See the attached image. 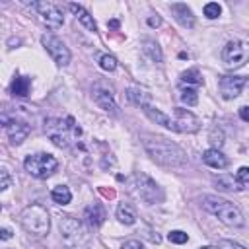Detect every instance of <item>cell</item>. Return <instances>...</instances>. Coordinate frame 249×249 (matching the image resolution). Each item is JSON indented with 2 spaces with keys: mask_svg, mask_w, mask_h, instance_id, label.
<instances>
[{
  "mask_svg": "<svg viewBox=\"0 0 249 249\" xmlns=\"http://www.w3.org/2000/svg\"><path fill=\"white\" fill-rule=\"evenodd\" d=\"M181 82L183 84H196V86H200L202 84V78H200V74H198V70H187V72H183L181 74Z\"/></svg>",
  "mask_w": 249,
  "mask_h": 249,
  "instance_id": "cell-27",
  "label": "cell"
},
{
  "mask_svg": "<svg viewBox=\"0 0 249 249\" xmlns=\"http://www.w3.org/2000/svg\"><path fill=\"white\" fill-rule=\"evenodd\" d=\"M109 27H119V21H117V19H113V21H109Z\"/></svg>",
  "mask_w": 249,
  "mask_h": 249,
  "instance_id": "cell-39",
  "label": "cell"
},
{
  "mask_svg": "<svg viewBox=\"0 0 249 249\" xmlns=\"http://www.w3.org/2000/svg\"><path fill=\"white\" fill-rule=\"evenodd\" d=\"M134 181H136V191H138V195L144 202L154 204V202H160L163 198V193L158 187V183L152 177H148L146 173H136Z\"/></svg>",
  "mask_w": 249,
  "mask_h": 249,
  "instance_id": "cell-8",
  "label": "cell"
},
{
  "mask_svg": "<svg viewBox=\"0 0 249 249\" xmlns=\"http://www.w3.org/2000/svg\"><path fill=\"white\" fill-rule=\"evenodd\" d=\"M142 45H144V47H142V49H144V53L150 56V60H152V62H161V60H163V56H161V49L158 47V43H156V41L146 39Z\"/></svg>",
  "mask_w": 249,
  "mask_h": 249,
  "instance_id": "cell-25",
  "label": "cell"
},
{
  "mask_svg": "<svg viewBox=\"0 0 249 249\" xmlns=\"http://www.w3.org/2000/svg\"><path fill=\"white\" fill-rule=\"evenodd\" d=\"M6 134H8L10 142L18 146V144H21V142L27 138V134H29V124H27L25 121L10 119V121L6 123Z\"/></svg>",
  "mask_w": 249,
  "mask_h": 249,
  "instance_id": "cell-13",
  "label": "cell"
},
{
  "mask_svg": "<svg viewBox=\"0 0 249 249\" xmlns=\"http://www.w3.org/2000/svg\"><path fill=\"white\" fill-rule=\"evenodd\" d=\"M93 99H95V103H97L103 111H107V113H111V115H119V107H117V103H115L113 93H111L109 89H103L99 84L93 86Z\"/></svg>",
  "mask_w": 249,
  "mask_h": 249,
  "instance_id": "cell-14",
  "label": "cell"
},
{
  "mask_svg": "<svg viewBox=\"0 0 249 249\" xmlns=\"http://www.w3.org/2000/svg\"><path fill=\"white\" fill-rule=\"evenodd\" d=\"M117 218H119V222L126 224V226H132L136 222V212L128 202H121L117 206Z\"/></svg>",
  "mask_w": 249,
  "mask_h": 249,
  "instance_id": "cell-21",
  "label": "cell"
},
{
  "mask_svg": "<svg viewBox=\"0 0 249 249\" xmlns=\"http://www.w3.org/2000/svg\"><path fill=\"white\" fill-rule=\"evenodd\" d=\"M68 8L76 14V19L86 27V29H89V31H97V25H95V21H93V18H91V14L88 12V10H84L80 4H68Z\"/></svg>",
  "mask_w": 249,
  "mask_h": 249,
  "instance_id": "cell-20",
  "label": "cell"
},
{
  "mask_svg": "<svg viewBox=\"0 0 249 249\" xmlns=\"http://www.w3.org/2000/svg\"><path fill=\"white\" fill-rule=\"evenodd\" d=\"M239 117H241V121H249V109L245 105L239 107Z\"/></svg>",
  "mask_w": 249,
  "mask_h": 249,
  "instance_id": "cell-38",
  "label": "cell"
},
{
  "mask_svg": "<svg viewBox=\"0 0 249 249\" xmlns=\"http://www.w3.org/2000/svg\"><path fill=\"white\" fill-rule=\"evenodd\" d=\"M12 237H14V231H12L10 228H2V230H0V239L8 241V239H12Z\"/></svg>",
  "mask_w": 249,
  "mask_h": 249,
  "instance_id": "cell-36",
  "label": "cell"
},
{
  "mask_svg": "<svg viewBox=\"0 0 249 249\" xmlns=\"http://www.w3.org/2000/svg\"><path fill=\"white\" fill-rule=\"evenodd\" d=\"M51 198L56 202V204H68L70 198H72V193L66 185H56L53 191H51Z\"/></svg>",
  "mask_w": 249,
  "mask_h": 249,
  "instance_id": "cell-24",
  "label": "cell"
},
{
  "mask_svg": "<svg viewBox=\"0 0 249 249\" xmlns=\"http://www.w3.org/2000/svg\"><path fill=\"white\" fill-rule=\"evenodd\" d=\"M84 218H86V222H88L89 226L97 228V226H101V224L105 222V208H103L101 204L93 202V204L86 206V210H84Z\"/></svg>",
  "mask_w": 249,
  "mask_h": 249,
  "instance_id": "cell-17",
  "label": "cell"
},
{
  "mask_svg": "<svg viewBox=\"0 0 249 249\" xmlns=\"http://www.w3.org/2000/svg\"><path fill=\"white\" fill-rule=\"evenodd\" d=\"M142 111H144V113L148 115V119H152L156 124H161V126H165V128H169V130L175 128V126H173V119H171L169 115L161 113L160 109H156V107H152V105H144Z\"/></svg>",
  "mask_w": 249,
  "mask_h": 249,
  "instance_id": "cell-18",
  "label": "cell"
},
{
  "mask_svg": "<svg viewBox=\"0 0 249 249\" xmlns=\"http://www.w3.org/2000/svg\"><path fill=\"white\" fill-rule=\"evenodd\" d=\"M200 249H216V247H212V245H206V247H200Z\"/></svg>",
  "mask_w": 249,
  "mask_h": 249,
  "instance_id": "cell-40",
  "label": "cell"
},
{
  "mask_svg": "<svg viewBox=\"0 0 249 249\" xmlns=\"http://www.w3.org/2000/svg\"><path fill=\"white\" fill-rule=\"evenodd\" d=\"M126 97H128V101H132V103H134V105H138V107L150 105V93H148V91H144V89L128 88V89H126Z\"/></svg>",
  "mask_w": 249,
  "mask_h": 249,
  "instance_id": "cell-22",
  "label": "cell"
},
{
  "mask_svg": "<svg viewBox=\"0 0 249 249\" xmlns=\"http://www.w3.org/2000/svg\"><path fill=\"white\" fill-rule=\"evenodd\" d=\"M41 43H43V47L47 49V53L51 54V58L58 66H66L70 62V51L62 43V39H58L56 35H43L41 37Z\"/></svg>",
  "mask_w": 249,
  "mask_h": 249,
  "instance_id": "cell-9",
  "label": "cell"
},
{
  "mask_svg": "<svg viewBox=\"0 0 249 249\" xmlns=\"http://www.w3.org/2000/svg\"><path fill=\"white\" fill-rule=\"evenodd\" d=\"M173 126L175 132H196L200 128V121L187 109H175Z\"/></svg>",
  "mask_w": 249,
  "mask_h": 249,
  "instance_id": "cell-11",
  "label": "cell"
},
{
  "mask_svg": "<svg viewBox=\"0 0 249 249\" xmlns=\"http://www.w3.org/2000/svg\"><path fill=\"white\" fill-rule=\"evenodd\" d=\"M235 181H237V185H239V189L243 191V189H247V185H249V167H239V171H237V177H235Z\"/></svg>",
  "mask_w": 249,
  "mask_h": 249,
  "instance_id": "cell-30",
  "label": "cell"
},
{
  "mask_svg": "<svg viewBox=\"0 0 249 249\" xmlns=\"http://www.w3.org/2000/svg\"><path fill=\"white\" fill-rule=\"evenodd\" d=\"M121 249H144V247H142V243H140L138 239H128V241L123 243Z\"/></svg>",
  "mask_w": 249,
  "mask_h": 249,
  "instance_id": "cell-34",
  "label": "cell"
},
{
  "mask_svg": "<svg viewBox=\"0 0 249 249\" xmlns=\"http://www.w3.org/2000/svg\"><path fill=\"white\" fill-rule=\"evenodd\" d=\"M148 25H150V27H158V25H161V18H160V16H152V18H148Z\"/></svg>",
  "mask_w": 249,
  "mask_h": 249,
  "instance_id": "cell-37",
  "label": "cell"
},
{
  "mask_svg": "<svg viewBox=\"0 0 249 249\" xmlns=\"http://www.w3.org/2000/svg\"><path fill=\"white\" fill-rule=\"evenodd\" d=\"M58 228H60V237H62L66 247H70V249H84L89 243V233H88L86 226L78 218L66 214V216L60 218Z\"/></svg>",
  "mask_w": 249,
  "mask_h": 249,
  "instance_id": "cell-5",
  "label": "cell"
},
{
  "mask_svg": "<svg viewBox=\"0 0 249 249\" xmlns=\"http://www.w3.org/2000/svg\"><path fill=\"white\" fill-rule=\"evenodd\" d=\"M45 132L51 138V142L58 148H68L72 142H76L82 136V128L76 124L74 117L47 119L45 121Z\"/></svg>",
  "mask_w": 249,
  "mask_h": 249,
  "instance_id": "cell-2",
  "label": "cell"
},
{
  "mask_svg": "<svg viewBox=\"0 0 249 249\" xmlns=\"http://www.w3.org/2000/svg\"><path fill=\"white\" fill-rule=\"evenodd\" d=\"M214 185L220 191H241L237 181H235V177H231V175H218V177H214Z\"/></svg>",
  "mask_w": 249,
  "mask_h": 249,
  "instance_id": "cell-23",
  "label": "cell"
},
{
  "mask_svg": "<svg viewBox=\"0 0 249 249\" xmlns=\"http://www.w3.org/2000/svg\"><path fill=\"white\" fill-rule=\"evenodd\" d=\"M31 89V80L27 76H16L10 84V93L14 97H27Z\"/></svg>",
  "mask_w": 249,
  "mask_h": 249,
  "instance_id": "cell-19",
  "label": "cell"
},
{
  "mask_svg": "<svg viewBox=\"0 0 249 249\" xmlns=\"http://www.w3.org/2000/svg\"><path fill=\"white\" fill-rule=\"evenodd\" d=\"M202 161H204L208 167H214V169H224V167H228V163H230V160H228L220 150H216V148L206 150V152L202 154Z\"/></svg>",
  "mask_w": 249,
  "mask_h": 249,
  "instance_id": "cell-16",
  "label": "cell"
},
{
  "mask_svg": "<svg viewBox=\"0 0 249 249\" xmlns=\"http://www.w3.org/2000/svg\"><path fill=\"white\" fill-rule=\"evenodd\" d=\"M171 14L173 18L183 25V27H193L195 25V16L187 4H171Z\"/></svg>",
  "mask_w": 249,
  "mask_h": 249,
  "instance_id": "cell-15",
  "label": "cell"
},
{
  "mask_svg": "<svg viewBox=\"0 0 249 249\" xmlns=\"http://www.w3.org/2000/svg\"><path fill=\"white\" fill-rule=\"evenodd\" d=\"M23 167L29 175L37 177V179H47L51 177L56 167H58V161L54 156L51 154H45V152H39V154H33V156H27L25 161H23Z\"/></svg>",
  "mask_w": 249,
  "mask_h": 249,
  "instance_id": "cell-6",
  "label": "cell"
},
{
  "mask_svg": "<svg viewBox=\"0 0 249 249\" xmlns=\"http://www.w3.org/2000/svg\"><path fill=\"white\" fill-rule=\"evenodd\" d=\"M222 60L228 68H233V70L241 68L247 60V45L243 41H237V39L226 43V47L222 51Z\"/></svg>",
  "mask_w": 249,
  "mask_h": 249,
  "instance_id": "cell-7",
  "label": "cell"
},
{
  "mask_svg": "<svg viewBox=\"0 0 249 249\" xmlns=\"http://www.w3.org/2000/svg\"><path fill=\"white\" fill-rule=\"evenodd\" d=\"M202 208L214 216H218V220H222L224 224L228 226H233V228H241L245 224V218L243 214L239 212L237 206H233L230 200L226 198H220V196H214V195H206L202 196Z\"/></svg>",
  "mask_w": 249,
  "mask_h": 249,
  "instance_id": "cell-3",
  "label": "cell"
},
{
  "mask_svg": "<svg viewBox=\"0 0 249 249\" xmlns=\"http://www.w3.org/2000/svg\"><path fill=\"white\" fill-rule=\"evenodd\" d=\"M31 6L39 12V16H41V19L47 23V27L58 29V27L64 23L62 10H60L56 4H53V2H33Z\"/></svg>",
  "mask_w": 249,
  "mask_h": 249,
  "instance_id": "cell-10",
  "label": "cell"
},
{
  "mask_svg": "<svg viewBox=\"0 0 249 249\" xmlns=\"http://www.w3.org/2000/svg\"><path fill=\"white\" fill-rule=\"evenodd\" d=\"M0 210H2V206H0Z\"/></svg>",
  "mask_w": 249,
  "mask_h": 249,
  "instance_id": "cell-41",
  "label": "cell"
},
{
  "mask_svg": "<svg viewBox=\"0 0 249 249\" xmlns=\"http://www.w3.org/2000/svg\"><path fill=\"white\" fill-rule=\"evenodd\" d=\"M144 150L160 165H165V167H183V165H187L185 152L167 138L146 136L144 138Z\"/></svg>",
  "mask_w": 249,
  "mask_h": 249,
  "instance_id": "cell-1",
  "label": "cell"
},
{
  "mask_svg": "<svg viewBox=\"0 0 249 249\" xmlns=\"http://www.w3.org/2000/svg\"><path fill=\"white\" fill-rule=\"evenodd\" d=\"M167 239H169L171 243H177V245H181V243H185V241L189 239V235H187L185 231H181V230H173V231H169Z\"/></svg>",
  "mask_w": 249,
  "mask_h": 249,
  "instance_id": "cell-32",
  "label": "cell"
},
{
  "mask_svg": "<svg viewBox=\"0 0 249 249\" xmlns=\"http://www.w3.org/2000/svg\"><path fill=\"white\" fill-rule=\"evenodd\" d=\"M99 66L105 70V72H113L117 68V58L113 54H101L99 56Z\"/></svg>",
  "mask_w": 249,
  "mask_h": 249,
  "instance_id": "cell-28",
  "label": "cell"
},
{
  "mask_svg": "<svg viewBox=\"0 0 249 249\" xmlns=\"http://www.w3.org/2000/svg\"><path fill=\"white\" fill-rule=\"evenodd\" d=\"M210 142L214 144L216 150H220V146L224 144V134H222V130H216V128H214V130L210 132Z\"/></svg>",
  "mask_w": 249,
  "mask_h": 249,
  "instance_id": "cell-33",
  "label": "cell"
},
{
  "mask_svg": "<svg viewBox=\"0 0 249 249\" xmlns=\"http://www.w3.org/2000/svg\"><path fill=\"white\" fill-rule=\"evenodd\" d=\"M10 185H12V175H10V171H8L4 165H0V193L6 191Z\"/></svg>",
  "mask_w": 249,
  "mask_h": 249,
  "instance_id": "cell-31",
  "label": "cell"
},
{
  "mask_svg": "<svg viewBox=\"0 0 249 249\" xmlns=\"http://www.w3.org/2000/svg\"><path fill=\"white\" fill-rule=\"evenodd\" d=\"M220 14H222L220 4H216V2H208V4L204 6V16H206L208 19H216Z\"/></svg>",
  "mask_w": 249,
  "mask_h": 249,
  "instance_id": "cell-29",
  "label": "cell"
},
{
  "mask_svg": "<svg viewBox=\"0 0 249 249\" xmlns=\"http://www.w3.org/2000/svg\"><path fill=\"white\" fill-rule=\"evenodd\" d=\"M247 78L245 76H222L220 78V93L224 99H233L241 93Z\"/></svg>",
  "mask_w": 249,
  "mask_h": 249,
  "instance_id": "cell-12",
  "label": "cell"
},
{
  "mask_svg": "<svg viewBox=\"0 0 249 249\" xmlns=\"http://www.w3.org/2000/svg\"><path fill=\"white\" fill-rule=\"evenodd\" d=\"M179 97H181L183 103H187V105H191V107L198 103L196 89H195V88H189V86H187V88H181V95H179Z\"/></svg>",
  "mask_w": 249,
  "mask_h": 249,
  "instance_id": "cell-26",
  "label": "cell"
},
{
  "mask_svg": "<svg viewBox=\"0 0 249 249\" xmlns=\"http://www.w3.org/2000/svg\"><path fill=\"white\" fill-rule=\"evenodd\" d=\"M220 249H245V247H241V245H237V243H233V241L224 239V241H220Z\"/></svg>",
  "mask_w": 249,
  "mask_h": 249,
  "instance_id": "cell-35",
  "label": "cell"
},
{
  "mask_svg": "<svg viewBox=\"0 0 249 249\" xmlns=\"http://www.w3.org/2000/svg\"><path fill=\"white\" fill-rule=\"evenodd\" d=\"M19 222L23 226L25 231L37 235V237H43L49 233L51 230V218H49V212L45 206L41 204H29L21 210L19 214Z\"/></svg>",
  "mask_w": 249,
  "mask_h": 249,
  "instance_id": "cell-4",
  "label": "cell"
}]
</instances>
